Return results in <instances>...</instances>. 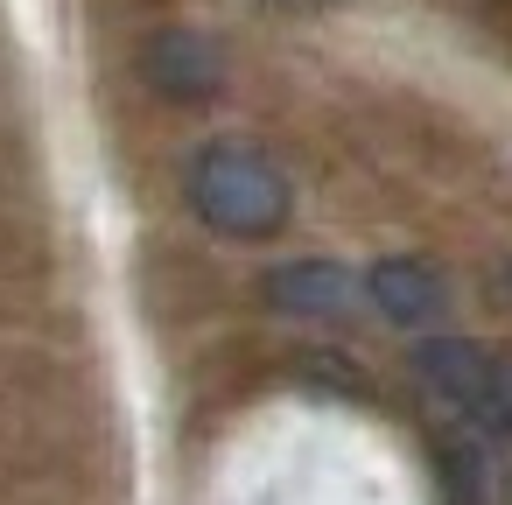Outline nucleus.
Instances as JSON below:
<instances>
[{"instance_id": "20e7f679", "label": "nucleus", "mask_w": 512, "mask_h": 505, "mask_svg": "<svg viewBox=\"0 0 512 505\" xmlns=\"http://www.w3.org/2000/svg\"><path fill=\"white\" fill-rule=\"evenodd\" d=\"M267 295H274V309L330 316V309H344V302H351V274H344V267H330V260H302V267H281V274L267 281Z\"/></svg>"}, {"instance_id": "f03ea898", "label": "nucleus", "mask_w": 512, "mask_h": 505, "mask_svg": "<svg viewBox=\"0 0 512 505\" xmlns=\"http://www.w3.org/2000/svg\"><path fill=\"white\" fill-rule=\"evenodd\" d=\"M414 365H421V379H428L449 407H463L470 421L512 435V358H505V351H484V344H470V337H428V344L414 351Z\"/></svg>"}, {"instance_id": "7ed1b4c3", "label": "nucleus", "mask_w": 512, "mask_h": 505, "mask_svg": "<svg viewBox=\"0 0 512 505\" xmlns=\"http://www.w3.org/2000/svg\"><path fill=\"white\" fill-rule=\"evenodd\" d=\"M365 295H372L393 323H435V316H442V302H449L442 274H435V267H421V260H379V267L365 274Z\"/></svg>"}, {"instance_id": "f257e3e1", "label": "nucleus", "mask_w": 512, "mask_h": 505, "mask_svg": "<svg viewBox=\"0 0 512 505\" xmlns=\"http://www.w3.org/2000/svg\"><path fill=\"white\" fill-rule=\"evenodd\" d=\"M190 204L225 239H267L288 225V176L246 141H211L190 162Z\"/></svg>"}]
</instances>
